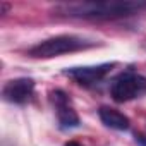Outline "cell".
<instances>
[{
  "label": "cell",
  "instance_id": "3",
  "mask_svg": "<svg viewBox=\"0 0 146 146\" xmlns=\"http://www.w3.org/2000/svg\"><path fill=\"white\" fill-rule=\"evenodd\" d=\"M144 93H146V78L137 74H122L113 81L110 88V95L117 103L134 100Z\"/></svg>",
  "mask_w": 146,
  "mask_h": 146
},
{
  "label": "cell",
  "instance_id": "4",
  "mask_svg": "<svg viewBox=\"0 0 146 146\" xmlns=\"http://www.w3.org/2000/svg\"><path fill=\"white\" fill-rule=\"evenodd\" d=\"M33 90H35V81L33 79H29V78H19V79L9 81L4 86L2 96H4L5 102L23 105V103H26L31 98Z\"/></svg>",
  "mask_w": 146,
  "mask_h": 146
},
{
  "label": "cell",
  "instance_id": "1",
  "mask_svg": "<svg viewBox=\"0 0 146 146\" xmlns=\"http://www.w3.org/2000/svg\"><path fill=\"white\" fill-rule=\"evenodd\" d=\"M146 9L144 2H78V4H64L57 11L69 17L78 19H96V21H108V19H120L129 17L132 14L141 12Z\"/></svg>",
  "mask_w": 146,
  "mask_h": 146
},
{
  "label": "cell",
  "instance_id": "8",
  "mask_svg": "<svg viewBox=\"0 0 146 146\" xmlns=\"http://www.w3.org/2000/svg\"><path fill=\"white\" fill-rule=\"evenodd\" d=\"M65 146H81V144H79V143H76V141H69Z\"/></svg>",
  "mask_w": 146,
  "mask_h": 146
},
{
  "label": "cell",
  "instance_id": "5",
  "mask_svg": "<svg viewBox=\"0 0 146 146\" xmlns=\"http://www.w3.org/2000/svg\"><path fill=\"white\" fill-rule=\"evenodd\" d=\"M112 67H113V64H100V65H93V67H76V69L67 70L65 74L70 76L72 79H76L79 84L90 86V84L103 79L110 72Z\"/></svg>",
  "mask_w": 146,
  "mask_h": 146
},
{
  "label": "cell",
  "instance_id": "7",
  "mask_svg": "<svg viewBox=\"0 0 146 146\" xmlns=\"http://www.w3.org/2000/svg\"><path fill=\"white\" fill-rule=\"evenodd\" d=\"M100 119L110 129H115V131H127L129 129V119L115 108L102 107L100 108Z\"/></svg>",
  "mask_w": 146,
  "mask_h": 146
},
{
  "label": "cell",
  "instance_id": "9",
  "mask_svg": "<svg viewBox=\"0 0 146 146\" xmlns=\"http://www.w3.org/2000/svg\"><path fill=\"white\" fill-rule=\"evenodd\" d=\"M7 9H9V5H7V4H2V14H5Z\"/></svg>",
  "mask_w": 146,
  "mask_h": 146
},
{
  "label": "cell",
  "instance_id": "2",
  "mask_svg": "<svg viewBox=\"0 0 146 146\" xmlns=\"http://www.w3.org/2000/svg\"><path fill=\"white\" fill-rule=\"evenodd\" d=\"M90 46H93V43L88 40H83L79 36L62 35V36H53V38L40 41L33 48H29V55L35 58H52V57H58L62 53L78 52V50L90 48Z\"/></svg>",
  "mask_w": 146,
  "mask_h": 146
},
{
  "label": "cell",
  "instance_id": "6",
  "mask_svg": "<svg viewBox=\"0 0 146 146\" xmlns=\"http://www.w3.org/2000/svg\"><path fill=\"white\" fill-rule=\"evenodd\" d=\"M52 96H53V102H55V105H57V117H58L60 127H62V129L78 127V125H79V117H78V113H76L74 108L69 107L65 93L55 91Z\"/></svg>",
  "mask_w": 146,
  "mask_h": 146
}]
</instances>
